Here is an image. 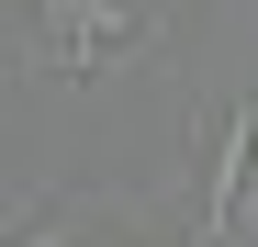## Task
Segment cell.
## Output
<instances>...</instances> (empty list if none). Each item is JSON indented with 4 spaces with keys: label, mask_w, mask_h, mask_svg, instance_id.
<instances>
[{
    "label": "cell",
    "mask_w": 258,
    "mask_h": 247,
    "mask_svg": "<svg viewBox=\"0 0 258 247\" xmlns=\"http://www.w3.org/2000/svg\"><path fill=\"white\" fill-rule=\"evenodd\" d=\"M247 225H258V112H236L213 157V236H247Z\"/></svg>",
    "instance_id": "cell-1"
}]
</instances>
